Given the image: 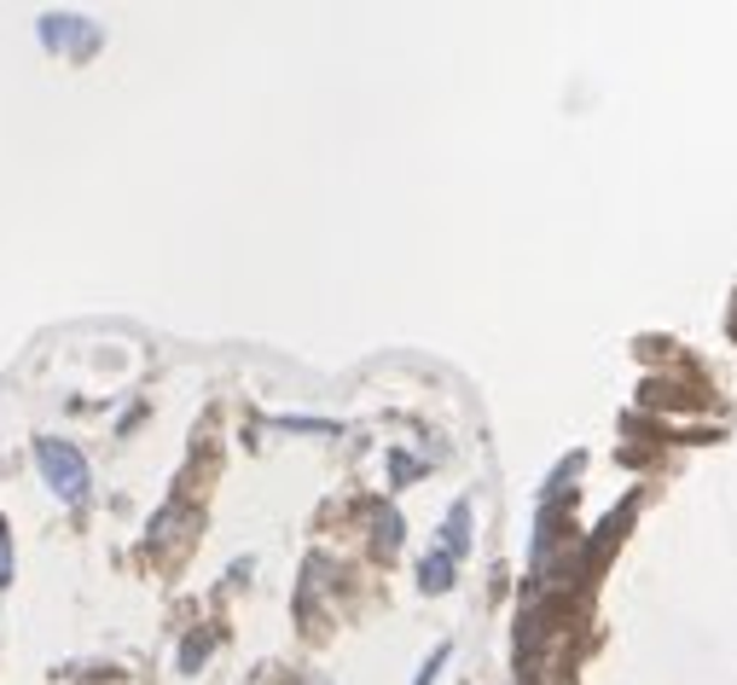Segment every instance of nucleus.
<instances>
[{
	"instance_id": "f03ea898",
	"label": "nucleus",
	"mask_w": 737,
	"mask_h": 685,
	"mask_svg": "<svg viewBox=\"0 0 737 685\" xmlns=\"http://www.w3.org/2000/svg\"><path fill=\"white\" fill-rule=\"evenodd\" d=\"M447 570H453V557H447V552H442V557H430V564H424V593H442L447 581H453Z\"/></svg>"
},
{
	"instance_id": "7ed1b4c3",
	"label": "nucleus",
	"mask_w": 737,
	"mask_h": 685,
	"mask_svg": "<svg viewBox=\"0 0 737 685\" xmlns=\"http://www.w3.org/2000/svg\"><path fill=\"white\" fill-rule=\"evenodd\" d=\"M0 587H12V535H7V517H0Z\"/></svg>"
},
{
	"instance_id": "f257e3e1",
	"label": "nucleus",
	"mask_w": 737,
	"mask_h": 685,
	"mask_svg": "<svg viewBox=\"0 0 737 685\" xmlns=\"http://www.w3.org/2000/svg\"><path fill=\"white\" fill-rule=\"evenodd\" d=\"M36 465H41V476H47V488H53L59 500H88V460L75 453L70 442H59V436H41L36 442Z\"/></svg>"
}]
</instances>
